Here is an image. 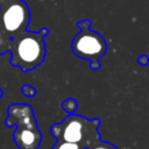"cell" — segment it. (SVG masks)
I'll return each mask as SVG.
<instances>
[{
    "mask_svg": "<svg viewBox=\"0 0 149 149\" xmlns=\"http://www.w3.org/2000/svg\"><path fill=\"white\" fill-rule=\"evenodd\" d=\"M137 63H139L140 65H142V66L148 65V63H149V57H148V55H141V56H139V57H137Z\"/></svg>",
    "mask_w": 149,
    "mask_h": 149,
    "instance_id": "30bf717a",
    "label": "cell"
},
{
    "mask_svg": "<svg viewBox=\"0 0 149 149\" xmlns=\"http://www.w3.org/2000/svg\"><path fill=\"white\" fill-rule=\"evenodd\" d=\"M21 91H22L23 95H26L28 98H31V97H34L36 94V90L31 85H23L22 88H21Z\"/></svg>",
    "mask_w": 149,
    "mask_h": 149,
    "instance_id": "9c48e42d",
    "label": "cell"
},
{
    "mask_svg": "<svg viewBox=\"0 0 149 149\" xmlns=\"http://www.w3.org/2000/svg\"><path fill=\"white\" fill-rule=\"evenodd\" d=\"M62 108H63L66 113L73 114V113L77 111V108H78V102H77V100L73 99V98H68V99H65V100L62 102Z\"/></svg>",
    "mask_w": 149,
    "mask_h": 149,
    "instance_id": "52a82bcc",
    "label": "cell"
},
{
    "mask_svg": "<svg viewBox=\"0 0 149 149\" xmlns=\"http://www.w3.org/2000/svg\"><path fill=\"white\" fill-rule=\"evenodd\" d=\"M86 149H118V147L114 146L113 143L102 141V140L99 137V139L94 140L92 143H90V146H88Z\"/></svg>",
    "mask_w": 149,
    "mask_h": 149,
    "instance_id": "8992f818",
    "label": "cell"
},
{
    "mask_svg": "<svg viewBox=\"0 0 149 149\" xmlns=\"http://www.w3.org/2000/svg\"><path fill=\"white\" fill-rule=\"evenodd\" d=\"M30 10L23 0H0V27L9 41L27 30Z\"/></svg>",
    "mask_w": 149,
    "mask_h": 149,
    "instance_id": "5b68a950",
    "label": "cell"
},
{
    "mask_svg": "<svg viewBox=\"0 0 149 149\" xmlns=\"http://www.w3.org/2000/svg\"><path fill=\"white\" fill-rule=\"evenodd\" d=\"M51 149H84V148L81 146L77 144V143H71V142H65V141H58L57 140Z\"/></svg>",
    "mask_w": 149,
    "mask_h": 149,
    "instance_id": "ba28073f",
    "label": "cell"
},
{
    "mask_svg": "<svg viewBox=\"0 0 149 149\" xmlns=\"http://www.w3.org/2000/svg\"><path fill=\"white\" fill-rule=\"evenodd\" d=\"M100 119H87L78 114H69L59 123H54L50 127L51 135L58 141L77 143L86 149L90 143L100 137L98 128Z\"/></svg>",
    "mask_w": 149,
    "mask_h": 149,
    "instance_id": "3957f363",
    "label": "cell"
},
{
    "mask_svg": "<svg viewBox=\"0 0 149 149\" xmlns=\"http://www.w3.org/2000/svg\"><path fill=\"white\" fill-rule=\"evenodd\" d=\"M2 95H3V91H2V90H1V88H0V98H1V97H2Z\"/></svg>",
    "mask_w": 149,
    "mask_h": 149,
    "instance_id": "8fae6325",
    "label": "cell"
},
{
    "mask_svg": "<svg viewBox=\"0 0 149 149\" xmlns=\"http://www.w3.org/2000/svg\"><path fill=\"white\" fill-rule=\"evenodd\" d=\"M5 123L7 127L16 126L13 140L19 149H38L42 142V133L30 105L10 104L7 107Z\"/></svg>",
    "mask_w": 149,
    "mask_h": 149,
    "instance_id": "7a4b0ae2",
    "label": "cell"
},
{
    "mask_svg": "<svg viewBox=\"0 0 149 149\" xmlns=\"http://www.w3.org/2000/svg\"><path fill=\"white\" fill-rule=\"evenodd\" d=\"M91 20L85 19L77 22L79 27V33L72 38L71 50L79 58L90 62V68L92 70H99V59L107 51V43L101 34L91 30Z\"/></svg>",
    "mask_w": 149,
    "mask_h": 149,
    "instance_id": "277c9868",
    "label": "cell"
},
{
    "mask_svg": "<svg viewBox=\"0 0 149 149\" xmlns=\"http://www.w3.org/2000/svg\"><path fill=\"white\" fill-rule=\"evenodd\" d=\"M49 34L48 28H42L38 31L24 30L16 35L9 45L10 64L28 72L41 65L45 58L47 48L44 36Z\"/></svg>",
    "mask_w": 149,
    "mask_h": 149,
    "instance_id": "6da1fadb",
    "label": "cell"
}]
</instances>
